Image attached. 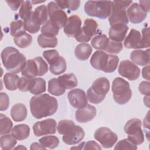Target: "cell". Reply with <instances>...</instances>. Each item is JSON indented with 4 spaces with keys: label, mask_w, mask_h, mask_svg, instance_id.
I'll list each match as a JSON object with an SVG mask.
<instances>
[{
    "label": "cell",
    "mask_w": 150,
    "mask_h": 150,
    "mask_svg": "<svg viewBox=\"0 0 150 150\" xmlns=\"http://www.w3.org/2000/svg\"><path fill=\"white\" fill-rule=\"evenodd\" d=\"M32 115L36 119H41L53 115L58 108L57 100L48 94L33 96L30 100Z\"/></svg>",
    "instance_id": "1"
},
{
    "label": "cell",
    "mask_w": 150,
    "mask_h": 150,
    "mask_svg": "<svg viewBox=\"0 0 150 150\" xmlns=\"http://www.w3.org/2000/svg\"><path fill=\"white\" fill-rule=\"evenodd\" d=\"M1 57L5 69L15 74L21 71L26 63V57L12 46L4 48L1 52Z\"/></svg>",
    "instance_id": "2"
},
{
    "label": "cell",
    "mask_w": 150,
    "mask_h": 150,
    "mask_svg": "<svg viewBox=\"0 0 150 150\" xmlns=\"http://www.w3.org/2000/svg\"><path fill=\"white\" fill-rule=\"evenodd\" d=\"M90 62L91 66L97 70L105 73H112L117 68L119 57L102 50H97L93 54Z\"/></svg>",
    "instance_id": "3"
},
{
    "label": "cell",
    "mask_w": 150,
    "mask_h": 150,
    "mask_svg": "<svg viewBox=\"0 0 150 150\" xmlns=\"http://www.w3.org/2000/svg\"><path fill=\"white\" fill-rule=\"evenodd\" d=\"M110 81L106 77H101L95 80L87 91V100L90 103L97 104L101 103L109 91Z\"/></svg>",
    "instance_id": "4"
},
{
    "label": "cell",
    "mask_w": 150,
    "mask_h": 150,
    "mask_svg": "<svg viewBox=\"0 0 150 150\" xmlns=\"http://www.w3.org/2000/svg\"><path fill=\"white\" fill-rule=\"evenodd\" d=\"M112 91L114 101L118 104L127 103L132 97L129 83L121 77H116L112 83Z\"/></svg>",
    "instance_id": "5"
},
{
    "label": "cell",
    "mask_w": 150,
    "mask_h": 150,
    "mask_svg": "<svg viewBox=\"0 0 150 150\" xmlns=\"http://www.w3.org/2000/svg\"><path fill=\"white\" fill-rule=\"evenodd\" d=\"M111 4L112 1H88L84 6V10L88 16L104 19L110 16Z\"/></svg>",
    "instance_id": "6"
},
{
    "label": "cell",
    "mask_w": 150,
    "mask_h": 150,
    "mask_svg": "<svg viewBox=\"0 0 150 150\" xmlns=\"http://www.w3.org/2000/svg\"><path fill=\"white\" fill-rule=\"evenodd\" d=\"M132 3V1H113L111 4V11L108 21L110 26L115 24L122 23L127 25L128 18L127 15L126 9Z\"/></svg>",
    "instance_id": "7"
},
{
    "label": "cell",
    "mask_w": 150,
    "mask_h": 150,
    "mask_svg": "<svg viewBox=\"0 0 150 150\" xmlns=\"http://www.w3.org/2000/svg\"><path fill=\"white\" fill-rule=\"evenodd\" d=\"M141 125V121L139 118H132L124 126V131L128 135L127 139L135 145H141L144 141Z\"/></svg>",
    "instance_id": "8"
},
{
    "label": "cell",
    "mask_w": 150,
    "mask_h": 150,
    "mask_svg": "<svg viewBox=\"0 0 150 150\" xmlns=\"http://www.w3.org/2000/svg\"><path fill=\"white\" fill-rule=\"evenodd\" d=\"M47 10L50 23L59 29L64 28L68 19L66 13L54 1H51L48 4Z\"/></svg>",
    "instance_id": "9"
},
{
    "label": "cell",
    "mask_w": 150,
    "mask_h": 150,
    "mask_svg": "<svg viewBox=\"0 0 150 150\" xmlns=\"http://www.w3.org/2000/svg\"><path fill=\"white\" fill-rule=\"evenodd\" d=\"M94 138L104 148H111L118 140L117 135L107 127H100L94 132Z\"/></svg>",
    "instance_id": "10"
},
{
    "label": "cell",
    "mask_w": 150,
    "mask_h": 150,
    "mask_svg": "<svg viewBox=\"0 0 150 150\" xmlns=\"http://www.w3.org/2000/svg\"><path fill=\"white\" fill-rule=\"evenodd\" d=\"M118 71L122 77L131 81L137 80L140 75L139 68L129 60H123L120 62Z\"/></svg>",
    "instance_id": "11"
},
{
    "label": "cell",
    "mask_w": 150,
    "mask_h": 150,
    "mask_svg": "<svg viewBox=\"0 0 150 150\" xmlns=\"http://www.w3.org/2000/svg\"><path fill=\"white\" fill-rule=\"evenodd\" d=\"M56 122L54 119L47 118L35 122L33 126V131L36 137L54 134L56 133Z\"/></svg>",
    "instance_id": "12"
},
{
    "label": "cell",
    "mask_w": 150,
    "mask_h": 150,
    "mask_svg": "<svg viewBox=\"0 0 150 150\" xmlns=\"http://www.w3.org/2000/svg\"><path fill=\"white\" fill-rule=\"evenodd\" d=\"M63 141L67 145H75L83 140L85 133L83 129L79 125H71L63 135Z\"/></svg>",
    "instance_id": "13"
},
{
    "label": "cell",
    "mask_w": 150,
    "mask_h": 150,
    "mask_svg": "<svg viewBox=\"0 0 150 150\" xmlns=\"http://www.w3.org/2000/svg\"><path fill=\"white\" fill-rule=\"evenodd\" d=\"M98 24L97 22L90 18H87L84 21L81 33L76 38L79 42H88L91 38L97 32Z\"/></svg>",
    "instance_id": "14"
},
{
    "label": "cell",
    "mask_w": 150,
    "mask_h": 150,
    "mask_svg": "<svg viewBox=\"0 0 150 150\" xmlns=\"http://www.w3.org/2000/svg\"><path fill=\"white\" fill-rule=\"evenodd\" d=\"M70 105L75 108H81L87 105V97L85 91L80 88L70 90L67 94Z\"/></svg>",
    "instance_id": "15"
},
{
    "label": "cell",
    "mask_w": 150,
    "mask_h": 150,
    "mask_svg": "<svg viewBox=\"0 0 150 150\" xmlns=\"http://www.w3.org/2000/svg\"><path fill=\"white\" fill-rule=\"evenodd\" d=\"M81 20L79 16L76 15L70 16L63 28L64 33L68 36L76 38L81 33Z\"/></svg>",
    "instance_id": "16"
},
{
    "label": "cell",
    "mask_w": 150,
    "mask_h": 150,
    "mask_svg": "<svg viewBox=\"0 0 150 150\" xmlns=\"http://www.w3.org/2000/svg\"><path fill=\"white\" fill-rule=\"evenodd\" d=\"M127 15L130 22L134 24L141 23L147 16V13L137 2L133 3L127 8Z\"/></svg>",
    "instance_id": "17"
},
{
    "label": "cell",
    "mask_w": 150,
    "mask_h": 150,
    "mask_svg": "<svg viewBox=\"0 0 150 150\" xmlns=\"http://www.w3.org/2000/svg\"><path fill=\"white\" fill-rule=\"evenodd\" d=\"M124 46L127 49H138L145 48L140 32L136 29H131L128 36L125 38Z\"/></svg>",
    "instance_id": "18"
},
{
    "label": "cell",
    "mask_w": 150,
    "mask_h": 150,
    "mask_svg": "<svg viewBox=\"0 0 150 150\" xmlns=\"http://www.w3.org/2000/svg\"><path fill=\"white\" fill-rule=\"evenodd\" d=\"M128 29V26L125 24L118 23L113 25L111 26L109 29V38L112 41L121 42L125 38Z\"/></svg>",
    "instance_id": "19"
},
{
    "label": "cell",
    "mask_w": 150,
    "mask_h": 150,
    "mask_svg": "<svg viewBox=\"0 0 150 150\" xmlns=\"http://www.w3.org/2000/svg\"><path fill=\"white\" fill-rule=\"evenodd\" d=\"M97 110L91 104H87L83 108H79L75 114L76 120L81 123H86L92 120L96 116Z\"/></svg>",
    "instance_id": "20"
},
{
    "label": "cell",
    "mask_w": 150,
    "mask_h": 150,
    "mask_svg": "<svg viewBox=\"0 0 150 150\" xmlns=\"http://www.w3.org/2000/svg\"><path fill=\"white\" fill-rule=\"evenodd\" d=\"M130 59L134 64L146 66L149 63V49L146 50H135L130 54Z\"/></svg>",
    "instance_id": "21"
},
{
    "label": "cell",
    "mask_w": 150,
    "mask_h": 150,
    "mask_svg": "<svg viewBox=\"0 0 150 150\" xmlns=\"http://www.w3.org/2000/svg\"><path fill=\"white\" fill-rule=\"evenodd\" d=\"M22 75L27 78H34L40 76V71L36 62L33 59H29L21 71Z\"/></svg>",
    "instance_id": "22"
},
{
    "label": "cell",
    "mask_w": 150,
    "mask_h": 150,
    "mask_svg": "<svg viewBox=\"0 0 150 150\" xmlns=\"http://www.w3.org/2000/svg\"><path fill=\"white\" fill-rule=\"evenodd\" d=\"M60 86L64 90L75 88L77 84V79L74 73H67L61 75L57 78Z\"/></svg>",
    "instance_id": "23"
},
{
    "label": "cell",
    "mask_w": 150,
    "mask_h": 150,
    "mask_svg": "<svg viewBox=\"0 0 150 150\" xmlns=\"http://www.w3.org/2000/svg\"><path fill=\"white\" fill-rule=\"evenodd\" d=\"M27 114L26 107L22 103H17L13 105L11 110V116L12 120L16 122H21L25 120Z\"/></svg>",
    "instance_id": "24"
},
{
    "label": "cell",
    "mask_w": 150,
    "mask_h": 150,
    "mask_svg": "<svg viewBox=\"0 0 150 150\" xmlns=\"http://www.w3.org/2000/svg\"><path fill=\"white\" fill-rule=\"evenodd\" d=\"M49 70L54 75H59L64 73L67 68L65 59L62 56H58L49 63Z\"/></svg>",
    "instance_id": "25"
},
{
    "label": "cell",
    "mask_w": 150,
    "mask_h": 150,
    "mask_svg": "<svg viewBox=\"0 0 150 150\" xmlns=\"http://www.w3.org/2000/svg\"><path fill=\"white\" fill-rule=\"evenodd\" d=\"M11 134L17 140L22 141L29 137L30 134V128L27 124H25L15 125L12 129Z\"/></svg>",
    "instance_id": "26"
},
{
    "label": "cell",
    "mask_w": 150,
    "mask_h": 150,
    "mask_svg": "<svg viewBox=\"0 0 150 150\" xmlns=\"http://www.w3.org/2000/svg\"><path fill=\"white\" fill-rule=\"evenodd\" d=\"M92 53V47L86 43L79 44L74 49L76 57L80 60L84 61L88 59Z\"/></svg>",
    "instance_id": "27"
},
{
    "label": "cell",
    "mask_w": 150,
    "mask_h": 150,
    "mask_svg": "<svg viewBox=\"0 0 150 150\" xmlns=\"http://www.w3.org/2000/svg\"><path fill=\"white\" fill-rule=\"evenodd\" d=\"M24 26L26 30L31 33H37L40 28V25L36 19L33 11H32L29 15L23 21Z\"/></svg>",
    "instance_id": "28"
},
{
    "label": "cell",
    "mask_w": 150,
    "mask_h": 150,
    "mask_svg": "<svg viewBox=\"0 0 150 150\" xmlns=\"http://www.w3.org/2000/svg\"><path fill=\"white\" fill-rule=\"evenodd\" d=\"M18 75L12 73H6L4 76V83L6 88L9 91H15L18 88L19 80Z\"/></svg>",
    "instance_id": "29"
},
{
    "label": "cell",
    "mask_w": 150,
    "mask_h": 150,
    "mask_svg": "<svg viewBox=\"0 0 150 150\" xmlns=\"http://www.w3.org/2000/svg\"><path fill=\"white\" fill-rule=\"evenodd\" d=\"M110 43L109 38L104 34H100L93 38L91 44L97 50H105Z\"/></svg>",
    "instance_id": "30"
},
{
    "label": "cell",
    "mask_w": 150,
    "mask_h": 150,
    "mask_svg": "<svg viewBox=\"0 0 150 150\" xmlns=\"http://www.w3.org/2000/svg\"><path fill=\"white\" fill-rule=\"evenodd\" d=\"M13 41L19 47L26 48L32 43V37L30 34L23 32L13 37Z\"/></svg>",
    "instance_id": "31"
},
{
    "label": "cell",
    "mask_w": 150,
    "mask_h": 150,
    "mask_svg": "<svg viewBox=\"0 0 150 150\" xmlns=\"http://www.w3.org/2000/svg\"><path fill=\"white\" fill-rule=\"evenodd\" d=\"M40 145L45 149H54L59 144V139L56 136L48 135L45 136L39 139Z\"/></svg>",
    "instance_id": "32"
},
{
    "label": "cell",
    "mask_w": 150,
    "mask_h": 150,
    "mask_svg": "<svg viewBox=\"0 0 150 150\" xmlns=\"http://www.w3.org/2000/svg\"><path fill=\"white\" fill-rule=\"evenodd\" d=\"M33 12L36 19L38 21L40 25H43L49 20L47 7L45 5H41L38 6L35 9Z\"/></svg>",
    "instance_id": "33"
},
{
    "label": "cell",
    "mask_w": 150,
    "mask_h": 150,
    "mask_svg": "<svg viewBox=\"0 0 150 150\" xmlns=\"http://www.w3.org/2000/svg\"><path fill=\"white\" fill-rule=\"evenodd\" d=\"M39 45L42 48L55 47L58 43L57 39L56 37H50L40 34L37 39Z\"/></svg>",
    "instance_id": "34"
},
{
    "label": "cell",
    "mask_w": 150,
    "mask_h": 150,
    "mask_svg": "<svg viewBox=\"0 0 150 150\" xmlns=\"http://www.w3.org/2000/svg\"><path fill=\"white\" fill-rule=\"evenodd\" d=\"M1 148L3 150H11L14 148L17 141L16 139L12 134L2 135L0 138Z\"/></svg>",
    "instance_id": "35"
},
{
    "label": "cell",
    "mask_w": 150,
    "mask_h": 150,
    "mask_svg": "<svg viewBox=\"0 0 150 150\" xmlns=\"http://www.w3.org/2000/svg\"><path fill=\"white\" fill-rule=\"evenodd\" d=\"M48 92L53 96H60L64 93L65 90L60 86L57 79L53 78L48 81Z\"/></svg>",
    "instance_id": "36"
},
{
    "label": "cell",
    "mask_w": 150,
    "mask_h": 150,
    "mask_svg": "<svg viewBox=\"0 0 150 150\" xmlns=\"http://www.w3.org/2000/svg\"><path fill=\"white\" fill-rule=\"evenodd\" d=\"M35 83V78H27L22 77L19 79L18 83L19 90L23 92L30 91L33 87Z\"/></svg>",
    "instance_id": "37"
},
{
    "label": "cell",
    "mask_w": 150,
    "mask_h": 150,
    "mask_svg": "<svg viewBox=\"0 0 150 150\" xmlns=\"http://www.w3.org/2000/svg\"><path fill=\"white\" fill-rule=\"evenodd\" d=\"M13 123L5 115L0 114V134L1 135L9 133L12 129Z\"/></svg>",
    "instance_id": "38"
},
{
    "label": "cell",
    "mask_w": 150,
    "mask_h": 150,
    "mask_svg": "<svg viewBox=\"0 0 150 150\" xmlns=\"http://www.w3.org/2000/svg\"><path fill=\"white\" fill-rule=\"evenodd\" d=\"M24 22L22 20H15L10 23V34L15 37L18 35L25 32Z\"/></svg>",
    "instance_id": "39"
},
{
    "label": "cell",
    "mask_w": 150,
    "mask_h": 150,
    "mask_svg": "<svg viewBox=\"0 0 150 150\" xmlns=\"http://www.w3.org/2000/svg\"><path fill=\"white\" fill-rule=\"evenodd\" d=\"M56 4L62 9L67 8L70 11H76L80 5V1H55Z\"/></svg>",
    "instance_id": "40"
},
{
    "label": "cell",
    "mask_w": 150,
    "mask_h": 150,
    "mask_svg": "<svg viewBox=\"0 0 150 150\" xmlns=\"http://www.w3.org/2000/svg\"><path fill=\"white\" fill-rule=\"evenodd\" d=\"M41 34L44 36H50V37H55L56 35H58L59 29L54 26L49 21L45 23L41 28Z\"/></svg>",
    "instance_id": "41"
},
{
    "label": "cell",
    "mask_w": 150,
    "mask_h": 150,
    "mask_svg": "<svg viewBox=\"0 0 150 150\" xmlns=\"http://www.w3.org/2000/svg\"><path fill=\"white\" fill-rule=\"evenodd\" d=\"M46 81L40 77L35 78V83L33 88L30 91L31 94L35 95L40 94L46 91Z\"/></svg>",
    "instance_id": "42"
},
{
    "label": "cell",
    "mask_w": 150,
    "mask_h": 150,
    "mask_svg": "<svg viewBox=\"0 0 150 150\" xmlns=\"http://www.w3.org/2000/svg\"><path fill=\"white\" fill-rule=\"evenodd\" d=\"M32 8V2L30 1H22L21 8L19 11V16L22 19L25 20L30 13Z\"/></svg>",
    "instance_id": "43"
},
{
    "label": "cell",
    "mask_w": 150,
    "mask_h": 150,
    "mask_svg": "<svg viewBox=\"0 0 150 150\" xmlns=\"http://www.w3.org/2000/svg\"><path fill=\"white\" fill-rule=\"evenodd\" d=\"M123 49V45L121 42L110 41L107 47L104 50L110 54H117Z\"/></svg>",
    "instance_id": "44"
},
{
    "label": "cell",
    "mask_w": 150,
    "mask_h": 150,
    "mask_svg": "<svg viewBox=\"0 0 150 150\" xmlns=\"http://www.w3.org/2000/svg\"><path fill=\"white\" fill-rule=\"evenodd\" d=\"M137 146L131 143L128 139L125 138L118 142L114 147L115 150L120 149H137Z\"/></svg>",
    "instance_id": "45"
},
{
    "label": "cell",
    "mask_w": 150,
    "mask_h": 150,
    "mask_svg": "<svg viewBox=\"0 0 150 150\" xmlns=\"http://www.w3.org/2000/svg\"><path fill=\"white\" fill-rule=\"evenodd\" d=\"M74 124V122L71 120H62L59 121L57 126V130L59 134L63 135L65 131L72 125Z\"/></svg>",
    "instance_id": "46"
},
{
    "label": "cell",
    "mask_w": 150,
    "mask_h": 150,
    "mask_svg": "<svg viewBox=\"0 0 150 150\" xmlns=\"http://www.w3.org/2000/svg\"><path fill=\"white\" fill-rule=\"evenodd\" d=\"M34 60L36 62L38 65L40 71V76L45 75L48 71V65L47 63L43 60L42 57H35Z\"/></svg>",
    "instance_id": "47"
},
{
    "label": "cell",
    "mask_w": 150,
    "mask_h": 150,
    "mask_svg": "<svg viewBox=\"0 0 150 150\" xmlns=\"http://www.w3.org/2000/svg\"><path fill=\"white\" fill-rule=\"evenodd\" d=\"M9 105V98L8 94L5 93H0V110L4 111L6 110Z\"/></svg>",
    "instance_id": "48"
},
{
    "label": "cell",
    "mask_w": 150,
    "mask_h": 150,
    "mask_svg": "<svg viewBox=\"0 0 150 150\" xmlns=\"http://www.w3.org/2000/svg\"><path fill=\"white\" fill-rule=\"evenodd\" d=\"M43 56L46 60L47 63H49L52 60H53L57 57L59 56V53L55 49L47 50L43 52Z\"/></svg>",
    "instance_id": "49"
},
{
    "label": "cell",
    "mask_w": 150,
    "mask_h": 150,
    "mask_svg": "<svg viewBox=\"0 0 150 150\" xmlns=\"http://www.w3.org/2000/svg\"><path fill=\"white\" fill-rule=\"evenodd\" d=\"M139 91L141 94L146 96H149L150 83L149 81H143L139 85Z\"/></svg>",
    "instance_id": "50"
},
{
    "label": "cell",
    "mask_w": 150,
    "mask_h": 150,
    "mask_svg": "<svg viewBox=\"0 0 150 150\" xmlns=\"http://www.w3.org/2000/svg\"><path fill=\"white\" fill-rule=\"evenodd\" d=\"M142 40L145 48L149 47V28H144L142 30Z\"/></svg>",
    "instance_id": "51"
},
{
    "label": "cell",
    "mask_w": 150,
    "mask_h": 150,
    "mask_svg": "<svg viewBox=\"0 0 150 150\" xmlns=\"http://www.w3.org/2000/svg\"><path fill=\"white\" fill-rule=\"evenodd\" d=\"M82 145L83 146V149H101V148L99 144L96 141L92 140L87 142H83Z\"/></svg>",
    "instance_id": "52"
},
{
    "label": "cell",
    "mask_w": 150,
    "mask_h": 150,
    "mask_svg": "<svg viewBox=\"0 0 150 150\" xmlns=\"http://www.w3.org/2000/svg\"><path fill=\"white\" fill-rule=\"evenodd\" d=\"M6 2L8 4V6L11 8L12 10L13 11H17L21 5L22 1H6Z\"/></svg>",
    "instance_id": "53"
},
{
    "label": "cell",
    "mask_w": 150,
    "mask_h": 150,
    "mask_svg": "<svg viewBox=\"0 0 150 150\" xmlns=\"http://www.w3.org/2000/svg\"><path fill=\"white\" fill-rule=\"evenodd\" d=\"M141 6L142 9L148 13L149 12V1H139Z\"/></svg>",
    "instance_id": "54"
},
{
    "label": "cell",
    "mask_w": 150,
    "mask_h": 150,
    "mask_svg": "<svg viewBox=\"0 0 150 150\" xmlns=\"http://www.w3.org/2000/svg\"><path fill=\"white\" fill-rule=\"evenodd\" d=\"M149 65L148 64L146 67H144L142 70V75L144 79L149 80Z\"/></svg>",
    "instance_id": "55"
},
{
    "label": "cell",
    "mask_w": 150,
    "mask_h": 150,
    "mask_svg": "<svg viewBox=\"0 0 150 150\" xmlns=\"http://www.w3.org/2000/svg\"><path fill=\"white\" fill-rule=\"evenodd\" d=\"M30 149H45L43 147H42L40 145H39L38 142H33L31 144Z\"/></svg>",
    "instance_id": "56"
},
{
    "label": "cell",
    "mask_w": 150,
    "mask_h": 150,
    "mask_svg": "<svg viewBox=\"0 0 150 150\" xmlns=\"http://www.w3.org/2000/svg\"><path fill=\"white\" fill-rule=\"evenodd\" d=\"M15 149H26V148L25 146H23L22 145H20L19 146L15 148Z\"/></svg>",
    "instance_id": "57"
},
{
    "label": "cell",
    "mask_w": 150,
    "mask_h": 150,
    "mask_svg": "<svg viewBox=\"0 0 150 150\" xmlns=\"http://www.w3.org/2000/svg\"><path fill=\"white\" fill-rule=\"evenodd\" d=\"M45 2V1H40V2H37V1H32V3L34 4H39V3H42V2Z\"/></svg>",
    "instance_id": "58"
}]
</instances>
